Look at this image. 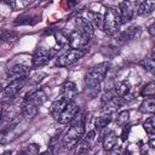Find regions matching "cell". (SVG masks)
<instances>
[{
	"instance_id": "obj_1",
	"label": "cell",
	"mask_w": 155,
	"mask_h": 155,
	"mask_svg": "<svg viewBox=\"0 0 155 155\" xmlns=\"http://www.w3.org/2000/svg\"><path fill=\"white\" fill-rule=\"evenodd\" d=\"M85 136V122L84 117L79 116L73 120L69 128L65 131L64 136L62 137V148L64 150H70L73 147H75Z\"/></svg>"
},
{
	"instance_id": "obj_2",
	"label": "cell",
	"mask_w": 155,
	"mask_h": 155,
	"mask_svg": "<svg viewBox=\"0 0 155 155\" xmlns=\"http://www.w3.org/2000/svg\"><path fill=\"white\" fill-rule=\"evenodd\" d=\"M109 69H110V63L109 62H102V63H98L94 67H92L90 69V71L87 73L86 78H85L86 86H88V88L97 87L104 80Z\"/></svg>"
},
{
	"instance_id": "obj_3",
	"label": "cell",
	"mask_w": 155,
	"mask_h": 155,
	"mask_svg": "<svg viewBox=\"0 0 155 155\" xmlns=\"http://www.w3.org/2000/svg\"><path fill=\"white\" fill-rule=\"evenodd\" d=\"M121 19L119 12L114 7H108L104 13V22H103V30L108 35H115L121 27Z\"/></svg>"
},
{
	"instance_id": "obj_4",
	"label": "cell",
	"mask_w": 155,
	"mask_h": 155,
	"mask_svg": "<svg viewBox=\"0 0 155 155\" xmlns=\"http://www.w3.org/2000/svg\"><path fill=\"white\" fill-rule=\"evenodd\" d=\"M86 51L85 50H69L67 52H64L62 56H59L56 61V65L61 67V68H65L69 67L71 64H74L75 62H78L79 59H81L85 56Z\"/></svg>"
},
{
	"instance_id": "obj_5",
	"label": "cell",
	"mask_w": 155,
	"mask_h": 155,
	"mask_svg": "<svg viewBox=\"0 0 155 155\" xmlns=\"http://www.w3.org/2000/svg\"><path fill=\"white\" fill-rule=\"evenodd\" d=\"M79 111H80V107H79L78 103H75V102H70V103H68V105L65 107V109H64L63 113L61 114L59 119L57 120L58 124H61V125H68V124H71L73 120L78 116Z\"/></svg>"
},
{
	"instance_id": "obj_6",
	"label": "cell",
	"mask_w": 155,
	"mask_h": 155,
	"mask_svg": "<svg viewBox=\"0 0 155 155\" xmlns=\"http://www.w3.org/2000/svg\"><path fill=\"white\" fill-rule=\"evenodd\" d=\"M90 39H91L90 36L85 35L84 33H81V31H79V30L76 29V30H73V31L70 33V35H69V38H68V40H69L68 45H69L70 48H73V50H82V48L88 44Z\"/></svg>"
},
{
	"instance_id": "obj_7",
	"label": "cell",
	"mask_w": 155,
	"mask_h": 155,
	"mask_svg": "<svg viewBox=\"0 0 155 155\" xmlns=\"http://www.w3.org/2000/svg\"><path fill=\"white\" fill-rule=\"evenodd\" d=\"M29 74H30V67L22 64V63L12 65L6 71V76L11 81L18 80V79H27V76H29Z\"/></svg>"
},
{
	"instance_id": "obj_8",
	"label": "cell",
	"mask_w": 155,
	"mask_h": 155,
	"mask_svg": "<svg viewBox=\"0 0 155 155\" xmlns=\"http://www.w3.org/2000/svg\"><path fill=\"white\" fill-rule=\"evenodd\" d=\"M96 136H97L96 130H91L87 134H85L84 138L78 143L75 154H76V155H85V154L92 148V144H93V142H94V139H96Z\"/></svg>"
},
{
	"instance_id": "obj_9",
	"label": "cell",
	"mask_w": 155,
	"mask_h": 155,
	"mask_svg": "<svg viewBox=\"0 0 155 155\" xmlns=\"http://www.w3.org/2000/svg\"><path fill=\"white\" fill-rule=\"evenodd\" d=\"M25 82H27V79H18V80L11 81L8 85H6V87H4V90H2V98L4 99L13 98L24 87Z\"/></svg>"
},
{
	"instance_id": "obj_10",
	"label": "cell",
	"mask_w": 155,
	"mask_h": 155,
	"mask_svg": "<svg viewBox=\"0 0 155 155\" xmlns=\"http://www.w3.org/2000/svg\"><path fill=\"white\" fill-rule=\"evenodd\" d=\"M51 57H52V53L48 50H46V48H38L34 52V54H33L31 64H33L34 68L44 67V65H46L51 61Z\"/></svg>"
},
{
	"instance_id": "obj_11",
	"label": "cell",
	"mask_w": 155,
	"mask_h": 155,
	"mask_svg": "<svg viewBox=\"0 0 155 155\" xmlns=\"http://www.w3.org/2000/svg\"><path fill=\"white\" fill-rule=\"evenodd\" d=\"M61 97L63 99H65L67 102H75V98L78 97V88L76 85L73 81H65L62 86H61Z\"/></svg>"
},
{
	"instance_id": "obj_12",
	"label": "cell",
	"mask_w": 155,
	"mask_h": 155,
	"mask_svg": "<svg viewBox=\"0 0 155 155\" xmlns=\"http://www.w3.org/2000/svg\"><path fill=\"white\" fill-rule=\"evenodd\" d=\"M133 2L131 1H121L119 2V15H120V19L121 23L125 24L127 22H130L133 17Z\"/></svg>"
},
{
	"instance_id": "obj_13",
	"label": "cell",
	"mask_w": 155,
	"mask_h": 155,
	"mask_svg": "<svg viewBox=\"0 0 155 155\" xmlns=\"http://www.w3.org/2000/svg\"><path fill=\"white\" fill-rule=\"evenodd\" d=\"M45 101H46V93L41 88L31 90L28 93H25V96H24V102H30V103L35 104L36 107H40Z\"/></svg>"
},
{
	"instance_id": "obj_14",
	"label": "cell",
	"mask_w": 155,
	"mask_h": 155,
	"mask_svg": "<svg viewBox=\"0 0 155 155\" xmlns=\"http://www.w3.org/2000/svg\"><path fill=\"white\" fill-rule=\"evenodd\" d=\"M140 33H142L140 27H138V25H133V27L126 29L125 31L120 33V35L117 36V42H119V44L128 42V41L136 39V38H138V36L140 35Z\"/></svg>"
},
{
	"instance_id": "obj_15",
	"label": "cell",
	"mask_w": 155,
	"mask_h": 155,
	"mask_svg": "<svg viewBox=\"0 0 155 155\" xmlns=\"http://www.w3.org/2000/svg\"><path fill=\"white\" fill-rule=\"evenodd\" d=\"M69 102H67L65 99H63L62 97H59L58 99H56L54 102H52L51 107H50V114L51 116L57 121L61 116V114L63 113V110L65 109V107L68 105Z\"/></svg>"
},
{
	"instance_id": "obj_16",
	"label": "cell",
	"mask_w": 155,
	"mask_h": 155,
	"mask_svg": "<svg viewBox=\"0 0 155 155\" xmlns=\"http://www.w3.org/2000/svg\"><path fill=\"white\" fill-rule=\"evenodd\" d=\"M75 24H76V28H78L79 31L84 33L85 35H87L90 38L93 35V27H92V24L90 23V21L87 18L79 16V17L75 18Z\"/></svg>"
},
{
	"instance_id": "obj_17",
	"label": "cell",
	"mask_w": 155,
	"mask_h": 155,
	"mask_svg": "<svg viewBox=\"0 0 155 155\" xmlns=\"http://www.w3.org/2000/svg\"><path fill=\"white\" fill-rule=\"evenodd\" d=\"M39 113V107L30 102H24V104L21 108V116L25 120H31L34 119Z\"/></svg>"
},
{
	"instance_id": "obj_18",
	"label": "cell",
	"mask_w": 155,
	"mask_h": 155,
	"mask_svg": "<svg viewBox=\"0 0 155 155\" xmlns=\"http://www.w3.org/2000/svg\"><path fill=\"white\" fill-rule=\"evenodd\" d=\"M102 144H103V149L105 151H109L110 153L117 145V134L114 131H109L108 133L104 134L103 140H102Z\"/></svg>"
},
{
	"instance_id": "obj_19",
	"label": "cell",
	"mask_w": 155,
	"mask_h": 155,
	"mask_svg": "<svg viewBox=\"0 0 155 155\" xmlns=\"http://www.w3.org/2000/svg\"><path fill=\"white\" fill-rule=\"evenodd\" d=\"M155 10V1H151V0H144V1H140L138 4V8H137V15L138 16H149L153 11Z\"/></svg>"
},
{
	"instance_id": "obj_20",
	"label": "cell",
	"mask_w": 155,
	"mask_h": 155,
	"mask_svg": "<svg viewBox=\"0 0 155 155\" xmlns=\"http://www.w3.org/2000/svg\"><path fill=\"white\" fill-rule=\"evenodd\" d=\"M130 90H131V85H130V82H128L127 80H122V81L116 82L115 86H114V88H113L115 96L119 97V98L126 97V96L128 94Z\"/></svg>"
},
{
	"instance_id": "obj_21",
	"label": "cell",
	"mask_w": 155,
	"mask_h": 155,
	"mask_svg": "<svg viewBox=\"0 0 155 155\" xmlns=\"http://www.w3.org/2000/svg\"><path fill=\"white\" fill-rule=\"evenodd\" d=\"M87 19L90 21V23L92 24V27H93V28H97V29H103V22H104V17H103L101 13L88 11V12H87Z\"/></svg>"
},
{
	"instance_id": "obj_22",
	"label": "cell",
	"mask_w": 155,
	"mask_h": 155,
	"mask_svg": "<svg viewBox=\"0 0 155 155\" xmlns=\"http://www.w3.org/2000/svg\"><path fill=\"white\" fill-rule=\"evenodd\" d=\"M111 121H113L111 113L103 114V115H101V116H98L96 119V121H94V130H102V128L107 127Z\"/></svg>"
},
{
	"instance_id": "obj_23",
	"label": "cell",
	"mask_w": 155,
	"mask_h": 155,
	"mask_svg": "<svg viewBox=\"0 0 155 155\" xmlns=\"http://www.w3.org/2000/svg\"><path fill=\"white\" fill-rule=\"evenodd\" d=\"M139 94L144 98H155V81H149L143 85L142 90L139 91Z\"/></svg>"
},
{
	"instance_id": "obj_24",
	"label": "cell",
	"mask_w": 155,
	"mask_h": 155,
	"mask_svg": "<svg viewBox=\"0 0 155 155\" xmlns=\"http://www.w3.org/2000/svg\"><path fill=\"white\" fill-rule=\"evenodd\" d=\"M139 110L145 114H155V98H147L139 107Z\"/></svg>"
},
{
	"instance_id": "obj_25",
	"label": "cell",
	"mask_w": 155,
	"mask_h": 155,
	"mask_svg": "<svg viewBox=\"0 0 155 155\" xmlns=\"http://www.w3.org/2000/svg\"><path fill=\"white\" fill-rule=\"evenodd\" d=\"M1 41L6 42V44H15L17 41V34L12 30H7V29H1Z\"/></svg>"
},
{
	"instance_id": "obj_26",
	"label": "cell",
	"mask_w": 155,
	"mask_h": 155,
	"mask_svg": "<svg viewBox=\"0 0 155 155\" xmlns=\"http://www.w3.org/2000/svg\"><path fill=\"white\" fill-rule=\"evenodd\" d=\"M128 119H130V110H122V111H120L117 114L115 121H116V124L119 126H125L126 122L128 121Z\"/></svg>"
},
{
	"instance_id": "obj_27",
	"label": "cell",
	"mask_w": 155,
	"mask_h": 155,
	"mask_svg": "<svg viewBox=\"0 0 155 155\" xmlns=\"http://www.w3.org/2000/svg\"><path fill=\"white\" fill-rule=\"evenodd\" d=\"M143 128H144V131L147 132L148 136H150L151 138L155 137V124L154 122H150V121L145 120V122L143 124Z\"/></svg>"
},
{
	"instance_id": "obj_28",
	"label": "cell",
	"mask_w": 155,
	"mask_h": 155,
	"mask_svg": "<svg viewBox=\"0 0 155 155\" xmlns=\"http://www.w3.org/2000/svg\"><path fill=\"white\" fill-rule=\"evenodd\" d=\"M139 64H140L145 70H148V71L155 74V62H154V61H151V59H143V61L139 62Z\"/></svg>"
},
{
	"instance_id": "obj_29",
	"label": "cell",
	"mask_w": 155,
	"mask_h": 155,
	"mask_svg": "<svg viewBox=\"0 0 155 155\" xmlns=\"http://www.w3.org/2000/svg\"><path fill=\"white\" fill-rule=\"evenodd\" d=\"M54 38H56V41L58 42V45H59V46H63V45H65V44H68V42H69L68 38H67L65 35H63V33H62V31H59V30L54 33Z\"/></svg>"
},
{
	"instance_id": "obj_30",
	"label": "cell",
	"mask_w": 155,
	"mask_h": 155,
	"mask_svg": "<svg viewBox=\"0 0 155 155\" xmlns=\"http://www.w3.org/2000/svg\"><path fill=\"white\" fill-rule=\"evenodd\" d=\"M39 149H40V145L36 144V143H31V144H28L27 147V151L29 153V155H38L39 154Z\"/></svg>"
},
{
	"instance_id": "obj_31",
	"label": "cell",
	"mask_w": 155,
	"mask_h": 155,
	"mask_svg": "<svg viewBox=\"0 0 155 155\" xmlns=\"http://www.w3.org/2000/svg\"><path fill=\"white\" fill-rule=\"evenodd\" d=\"M130 131H131V126H130V125H125V126H122V132H121V140H126V139L128 138Z\"/></svg>"
},
{
	"instance_id": "obj_32",
	"label": "cell",
	"mask_w": 155,
	"mask_h": 155,
	"mask_svg": "<svg viewBox=\"0 0 155 155\" xmlns=\"http://www.w3.org/2000/svg\"><path fill=\"white\" fill-rule=\"evenodd\" d=\"M148 31H149V34H150L151 36H155V21H154V22L150 24V27H149Z\"/></svg>"
},
{
	"instance_id": "obj_33",
	"label": "cell",
	"mask_w": 155,
	"mask_h": 155,
	"mask_svg": "<svg viewBox=\"0 0 155 155\" xmlns=\"http://www.w3.org/2000/svg\"><path fill=\"white\" fill-rule=\"evenodd\" d=\"M109 155H124L122 154V151H121V149L120 148H115L114 150H111L110 151V154Z\"/></svg>"
},
{
	"instance_id": "obj_34",
	"label": "cell",
	"mask_w": 155,
	"mask_h": 155,
	"mask_svg": "<svg viewBox=\"0 0 155 155\" xmlns=\"http://www.w3.org/2000/svg\"><path fill=\"white\" fill-rule=\"evenodd\" d=\"M54 153L51 150V149H46V150H44V151H41V153H39L38 155H53Z\"/></svg>"
},
{
	"instance_id": "obj_35",
	"label": "cell",
	"mask_w": 155,
	"mask_h": 155,
	"mask_svg": "<svg viewBox=\"0 0 155 155\" xmlns=\"http://www.w3.org/2000/svg\"><path fill=\"white\" fill-rule=\"evenodd\" d=\"M149 145H150L151 148H155V138H150V140H149Z\"/></svg>"
},
{
	"instance_id": "obj_36",
	"label": "cell",
	"mask_w": 155,
	"mask_h": 155,
	"mask_svg": "<svg viewBox=\"0 0 155 155\" xmlns=\"http://www.w3.org/2000/svg\"><path fill=\"white\" fill-rule=\"evenodd\" d=\"M17 155H29V153L27 150H21V151L17 153Z\"/></svg>"
},
{
	"instance_id": "obj_37",
	"label": "cell",
	"mask_w": 155,
	"mask_h": 155,
	"mask_svg": "<svg viewBox=\"0 0 155 155\" xmlns=\"http://www.w3.org/2000/svg\"><path fill=\"white\" fill-rule=\"evenodd\" d=\"M1 155H12V151H11V150H5Z\"/></svg>"
},
{
	"instance_id": "obj_38",
	"label": "cell",
	"mask_w": 155,
	"mask_h": 155,
	"mask_svg": "<svg viewBox=\"0 0 155 155\" xmlns=\"http://www.w3.org/2000/svg\"><path fill=\"white\" fill-rule=\"evenodd\" d=\"M124 155H132V153H131L130 149H126V150L124 151Z\"/></svg>"
},
{
	"instance_id": "obj_39",
	"label": "cell",
	"mask_w": 155,
	"mask_h": 155,
	"mask_svg": "<svg viewBox=\"0 0 155 155\" xmlns=\"http://www.w3.org/2000/svg\"><path fill=\"white\" fill-rule=\"evenodd\" d=\"M150 59L155 62V52H153V53H151V57H150Z\"/></svg>"
}]
</instances>
